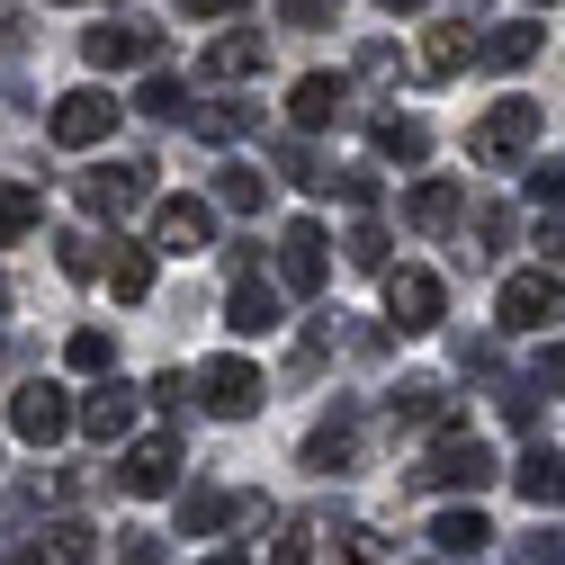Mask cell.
Wrapping results in <instances>:
<instances>
[{
  "label": "cell",
  "mask_w": 565,
  "mask_h": 565,
  "mask_svg": "<svg viewBox=\"0 0 565 565\" xmlns=\"http://www.w3.org/2000/svg\"><path fill=\"white\" fill-rule=\"evenodd\" d=\"M350 269H386V225H350Z\"/></svg>",
  "instance_id": "cell-37"
},
{
  "label": "cell",
  "mask_w": 565,
  "mask_h": 565,
  "mask_svg": "<svg viewBox=\"0 0 565 565\" xmlns=\"http://www.w3.org/2000/svg\"><path fill=\"white\" fill-rule=\"evenodd\" d=\"M90 547H99V530H90V521H54V530L36 539V556H45V565H90Z\"/></svg>",
  "instance_id": "cell-29"
},
{
  "label": "cell",
  "mask_w": 565,
  "mask_h": 565,
  "mask_svg": "<svg viewBox=\"0 0 565 565\" xmlns=\"http://www.w3.org/2000/svg\"><path fill=\"white\" fill-rule=\"evenodd\" d=\"M36 216H45V198H36L28 180H0V243H28Z\"/></svg>",
  "instance_id": "cell-28"
},
{
  "label": "cell",
  "mask_w": 565,
  "mask_h": 565,
  "mask_svg": "<svg viewBox=\"0 0 565 565\" xmlns=\"http://www.w3.org/2000/svg\"><path fill=\"white\" fill-rule=\"evenodd\" d=\"M332 189H341L350 206H377V171H332Z\"/></svg>",
  "instance_id": "cell-43"
},
{
  "label": "cell",
  "mask_w": 565,
  "mask_h": 565,
  "mask_svg": "<svg viewBox=\"0 0 565 565\" xmlns=\"http://www.w3.org/2000/svg\"><path fill=\"white\" fill-rule=\"evenodd\" d=\"M377 10H395V19H413V10H431V0H377Z\"/></svg>",
  "instance_id": "cell-48"
},
{
  "label": "cell",
  "mask_w": 565,
  "mask_h": 565,
  "mask_svg": "<svg viewBox=\"0 0 565 565\" xmlns=\"http://www.w3.org/2000/svg\"><path fill=\"white\" fill-rule=\"evenodd\" d=\"M530 10H556V0H530Z\"/></svg>",
  "instance_id": "cell-52"
},
{
  "label": "cell",
  "mask_w": 565,
  "mask_h": 565,
  "mask_svg": "<svg viewBox=\"0 0 565 565\" xmlns=\"http://www.w3.org/2000/svg\"><path fill=\"white\" fill-rule=\"evenodd\" d=\"M278 171H288L297 189H332V171L315 162V145H306V135H288V145H278Z\"/></svg>",
  "instance_id": "cell-35"
},
{
  "label": "cell",
  "mask_w": 565,
  "mask_h": 565,
  "mask_svg": "<svg viewBox=\"0 0 565 565\" xmlns=\"http://www.w3.org/2000/svg\"><path fill=\"white\" fill-rule=\"evenodd\" d=\"M369 145H377L386 162H431V126H422V117H377Z\"/></svg>",
  "instance_id": "cell-27"
},
{
  "label": "cell",
  "mask_w": 565,
  "mask_h": 565,
  "mask_svg": "<svg viewBox=\"0 0 565 565\" xmlns=\"http://www.w3.org/2000/svg\"><path fill=\"white\" fill-rule=\"evenodd\" d=\"M206 565H243V556H206Z\"/></svg>",
  "instance_id": "cell-51"
},
{
  "label": "cell",
  "mask_w": 565,
  "mask_h": 565,
  "mask_svg": "<svg viewBox=\"0 0 565 565\" xmlns=\"http://www.w3.org/2000/svg\"><path fill=\"white\" fill-rule=\"evenodd\" d=\"M493 476H503V467H493L484 431H467V422H458V431H440V440H431V458L413 467V484H440V493H484Z\"/></svg>",
  "instance_id": "cell-2"
},
{
  "label": "cell",
  "mask_w": 565,
  "mask_h": 565,
  "mask_svg": "<svg viewBox=\"0 0 565 565\" xmlns=\"http://www.w3.org/2000/svg\"><path fill=\"white\" fill-rule=\"evenodd\" d=\"M512 565H565V539L556 530H539V539H521V556Z\"/></svg>",
  "instance_id": "cell-42"
},
{
  "label": "cell",
  "mask_w": 565,
  "mask_h": 565,
  "mask_svg": "<svg viewBox=\"0 0 565 565\" xmlns=\"http://www.w3.org/2000/svg\"><path fill=\"white\" fill-rule=\"evenodd\" d=\"M0 565H45V556L36 547H0Z\"/></svg>",
  "instance_id": "cell-47"
},
{
  "label": "cell",
  "mask_w": 565,
  "mask_h": 565,
  "mask_svg": "<svg viewBox=\"0 0 565 565\" xmlns=\"http://www.w3.org/2000/svg\"><path fill=\"white\" fill-rule=\"evenodd\" d=\"M117 117H126V108H117V99H108L99 82H82V90H63V99H54L45 135H54V145H73V153H82V145H108V135H117Z\"/></svg>",
  "instance_id": "cell-7"
},
{
  "label": "cell",
  "mask_w": 565,
  "mask_h": 565,
  "mask_svg": "<svg viewBox=\"0 0 565 565\" xmlns=\"http://www.w3.org/2000/svg\"><path fill=\"white\" fill-rule=\"evenodd\" d=\"M82 54H90V73H135V63L162 54V36H153L145 19H99V28L82 36Z\"/></svg>",
  "instance_id": "cell-10"
},
{
  "label": "cell",
  "mask_w": 565,
  "mask_h": 565,
  "mask_svg": "<svg viewBox=\"0 0 565 565\" xmlns=\"http://www.w3.org/2000/svg\"><path fill=\"white\" fill-rule=\"evenodd\" d=\"M278 19H288V28H332L341 0H278Z\"/></svg>",
  "instance_id": "cell-38"
},
{
  "label": "cell",
  "mask_w": 565,
  "mask_h": 565,
  "mask_svg": "<svg viewBox=\"0 0 565 565\" xmlns=\"http://www.w3.org/2000/svg\"><path fill=\"white\" fill-rule=\"evenodd\" d=\"M556 315H565L556 269H512V278H503V297H493V323H503V332H547Z\"/></svg>",
  "instance_id": "cell-6"
},
{
  "label": "cell",
  "mask_w": 565,
  "mask_h": 565,
  "mask_svg": "<svg viewBox=\"0 0 565 565\" xmlns=\"http://www.w3.org/2000/svg\"><path fill=\"white\" fill-rule=\"evenodd\" d=\"M431 547H440L449 565H458V556H484V547H493V521H484L476 503H458V512H440V521H431Z\"/></svg>",
  "instance_id": "cell-22"
},
{
  "label": "cell",
  "mask_w": 565,
  "mask_h": 565,
  "mask_svg": "<svg viewBox=\"0 0 565 565\" xmlns=\"http://www.w3.org/2000/svg\"><path fill=\"white\" fill-rule=\"evenodd\" d=\"M99 252H108V243H90L82 225H73V234H54V260H63V278H99V269H108Z\"/></svg>",
  "instance_id": "cell-33"
},
{
  "label": "cell",
  "mask_w": 565,
  "mask_h": 565,
  "mask_svg": "<svg viewBox=\"0 0 565 565\" xmlns=\"http://www.w3.org/2000/svg\"><path fill=\"white\" fill-rule=\"evenodd\" d=\"M539 252H547V260L565 269V216H547V225H539Z\"/></svg>",
  "instance_id": "cell-46"
},
{
  "label": "cell",
  "mask_w": 565,
  "mask_h": 565,
  "mask_svg": "<svg viewBox=\"0 0 565 565\" xmlns=\"http://www.w3.org/2000/svg\"><path fill=\"white\" fill-rule=\"evenodd\" d=\"M288 117H297V135L341 126V117H350V82H341V73H306V82L288 90Z\"/></svg>",
  "instance_id": "cell-14"
},
{
  "label": "cell",
  "mask_w": 565,
  "mask_h": 565,
  "mask_svg": "<svg viewBox=\"0 0 565 565\" xmlns=\"http://www.w3.org/2000/svg\"><path fill=\"white\" fill-rule=\"evenodd\" d=\"M216 243V206L206 198H153V252H171V260H189V252H206Z\"/></svg>",
  "instance_id": "cell-8"
},
{
  "label": "cell",
  "mask_w": 565,
  "mask_h": 565,
  "mask_svg": "<svg viewBox=\"0 0 565 565\" xmlns=\"http://www.w3.org/2000/svg\"><path fill=\"white\" fill-rule=\"evenodd\" d=\"M225 323L243 332V341H260V332H278V288L260 269H234V288H225Z\"/></svg>",
  "instance_id": "cell-16"
},
{
  "label": "cell",
  "mask_w": 565,
  "mask_h": 565,
  "mask_svg": "<svg viewBox=\"0 0 565 565\" xmlns=\"http://www.w3.org/2000/svg\"><path fill=\"white\" fill-rule=\"evenodd\" d=\"M180 10H225V0H180Z\"/></svg>",
  "instance_id": "cell-49"
},
{
  "label": "cell",
  "mask_w": 565,
  "mask_h": 565,
  "mask_svg": "<svg viewBox=\"0 0 565 565\" xmlns=\"http://www.w3.org/2000/svg\"><path fill=\"white\" fill-rule=\"evenodd\" d=\"M493 404H503V422H521V431L539 422V386H493Z\"/></svg>",
  "instance_id": "cell-40"
},
{
  "label": "cell",
  "mask_w": 565,
  "mask_h": 565,
  "mask_svg": "<svg viewBox=\"0 0 565 565\" xmlns=\"http://www.w3.org/2000/svg\"><path fill=\"white\" fill-rule=\"evenodd\" d=\"M458 216H467V189L458 180H413V198H404V225L413 234L440 243V234H458Z\"/></svg>",
  "instance_id": "cell-15"
},
{
  "label": "cell",
  "mask_w": 565,
  "mask_h": 565,
  "mask_svg": "<svg viewBox=\"0 0 565 565\" xmlns=\"http://www.w3.org/2000/svg\"><path fill=\"white\" fill-rule=\"evenodd\" d=\"M0 315H10V278H0Z\"/></svg>",
  "instance_id": "cell-50"
},
{
  "label": "cell",
  "mask_w": 565,
  "mask_h": 565,
  "mask_svg": "<svg viewBox=\"0 0 565 565\" xmlns=\"http://www.w3.org/2000/svg\"><path fill=\"white\" fill-rule=\"evenodd\" d=\"M108 288H117L126 306H145V297H153V243H126V234H117V243H108Z\"/></svg>",
  "instance_id": "cell-23"
},
{
  "label": "cell",
  "mask_w": 565,
  "mask_h": 565,
  "mask_svg": "<svg viewBox=\"0 0 565 565\" xmlns=\"http://www.w3.org/2000/svg\"><path fill=\"white\" fill-rule=\"evenodd\" d=\"M117 476H126V493H171V484H180V449H171V440H135V449L117 458Z\"/></svg>",
  "instance_id": "cell-19"
},
{
  "label": "cell",
  "mask_w": 565,
  "mask_h": 565,
  "mask_svg": "<svg viewBox=\"0 0 565 565\" xmlns=\"http://www.w3.org/2000/svg\"><path fill=\"white\" fill-rule=\"evenodd\" d=\"M234 512H243V493H216V484H189V493H180V530H189V539L225 530Z\"/></svg>",
  "instance_id": "cell-26"
},
{
  "label": "cell",
  "mask_w": 565,
  "mask_h": 565,
  "mask_svg": "<svg viewBox=\"0 0 565 565\" xmlns=\"http://www.w3.org/2000/svg\"><path fill=\"white\" fill-rule=\"evenodd\" d=\"M135 404H145V395H135V386H99V395L82 404V431H90L99 449H117V440L135 431Z\"/></svg>",
  "instance_id": "cell-20"
},
{
  "label": "cell",
  "mask_w": 565,
  "mask_h": 565,
  "mask_svg": "<svg viewBox=\"0 0 565 565\" xmlns=\"http://www.w3.org/2000/svg\"><path fill=\"white\" fill-rule=\"evenodd\" d=\"M73 422H82V404H73V395H63L54 377H28V386L10 395V431H19L28 449H54L63 431H73Z\"/></svg>",
  "instance_id": "cell-5"
},
{
  "label": "cell",
  "mask_w": 565,
  "mask_h": 565,
  "mask_svg": "<svg viewBox=\"0 0 565 565\" xmlns=\"http://www.w3.org/2000/svg\"><path fill=\"white\" fill-rule=\"evenodd\" d=\"M269 565H315V547H306V530H288V539H278V547H269Z\"/></svg>",
  "instance_id": "cell-45"
},
{
  "label": "cell",
  "mask_w": 565,
  "mask_h": 565,
  "mask_svg": "<svg viewBox=\"0 0 565 565\" xmlns=\"http://www.w3.org/2000/svg\"><path fill=\"white\" fill-rule=\"evenodd\" d=\"M386 413H395V431H404V422H413V431H458V404H449L440 377H404L386 395Z\"/></svg>",
  "instance_id": "cell-13"
},
{
  "label": "cell",
  "mask_w": 565,
  "mask_h": 565,
  "mask_svg": "<svg viewBox=\"0 0 565 565\" xmlns=\"http://www.w3.org/2000/svg\"><path fill=\"white\" fill-rule=\"evenodd\" d=\"M189 386H198V404L216 413V422H252V413L269 404V377H260L252 360H234V350H225V360H206Z\"/></svg>",
  "instance_id": "cell-4"
},
{
  "label": "cell",
  "mask_w": 565,
  "mask_h": 565,
  "mask_svg": "<svg viewBox=\"0 0 565 565\" xmlns=\"http://www.w3.org/2000/svg\"><path fill=\"white\" fill-rule=\"evenodd\" d=\"M252 126H260L252 99H206V108H189V135H198V145H234V135H252Z\"/></svg>",
  "instance_id": "cell-24"
},
{
  "label": "cell",
  "mask_w": 565,
  "mask_h": 565,
  "mask_svg": "<svg viewBox=\"0 0 565 565\" xmlns=\"http://www.w3.org/2000/svg\"><path fill=\"white\" fill-rule=\"evenodd\" d=\"M547 45V28L539 19H503V28H484V45H476V63L484 73H521V63Z\"/></svg>",
  "instance_id": "cell-18"
},
{
  "label": "cell",
  "mask_w": 565,
  "mask_h": 565,
  "mask_svg": "<svg viewBox=\"0 0 565 565\" xmlns=\"http://www.w3.org/2000/svg\"><path fill=\"white\" fill-rule=\"evenodd\" d=\"M476 243H484V252H512V206H484V216H476Z\"/></svg>",
  "instance_id": "cell-41"
},
{
  "label": "cell",
  "mask_w": 565,
  "mask_h": 565,
  "mask_svg": "<svg viewBox=\"0 0 565 565\" xmlns=\"http://www.w3.org/2000/svg\"><path fill=\"white\" fill-rule=\"evenodd\" d=\"M521 189H530L539 206H565V153H556V162H539V171H530Z\"/></svg>",
  "instance_id": "cell-39"
},
{
  "label": "cell",
  "mask_w": 565,
  "mask_h": 565,
  "mask_svg": "<svg viewBox=\"0 0 565 565\" xmlns=\"http://www.w3.org/2000/svg\"><path fill=\"white\" fill-rule=\"evenodd\" d=\"M440 306H449V288L431 269H386V315L404 332H440Z\"/></svg>",
  "instance_id": "cell-11"
},
{
  "label": "cell",
  "mask_w": 565,
  "mask_h": 565,
  "mask_svg": "<svg viewBox=\"0 0 565 565\" xmlns=\"http://www.w3.org/2000/svg\"><path fill=\"white\" fill-rule=\"evenodd\" d=\"M135 117H189L180 73H145V90H135Z\"/></svg>",
  "instance_id": "cell-31"
},
{
  "label": "cell",
  "mask_w": 565,
  "mask_h": 565,
  "mask_svg": "<svg viewBox=\"0 0 565 565\" xmlns=\"http://www.w3.org/2000/svg\"><path fill=\"white\" fill-rule=\"evenodd\" d=\"M306 467H315V476H350V467H360V395H341L315 431H306Z\"/></svg>",
  "instance_id": "cell-9"
},
{
  "label": "cell",
  "mask_w": 565,
  "mask_h": 565,
  "mask_svg": "<svg viewBox=\"0 0 565 565\" xmlns=\"http://www.w3.org/2000/svg\"><path fill=\"white\" fill-rule=\"evenodd\" d=\"M323 260H332V243H323V225H315V216H297L288 234H278V278H288L297 297H315V288H323Z\"/></svg>",
  "instance_id": "cell-12"
},
{
  "label": "cell",
  "mask_w": 565,
  "mask_h": 565,
  "mask_svg": "<svg viewBox=\"0 0 565 565\" xmlns=\"http://www.w3.org/2000/svg\"><path fill=\"white\" fill-rule=\"evenodd\" d=\"M216 206H234V216H252V206H269V180L252 162H225L216 171Z\"/></svg>",
  "instance_id": "cell-30"
},
{
  "label": "cell",
  "mask_w": 565,
  "mask_h": 565,
  "mask_svg": "<svg viewBox=\"0 0 565 565\" xmlns=\"http://www.w3.org/2000/svg\"><path fill=\"white\" fill-rule=\"evenodd\" d=\"M260 63H269V36H252V28H225L216 45L198 54V73H206V82H252Z\"/></svg>",
  "instance_id": "cell-17"
},
{
  "label": "cell",
  "mask_w": 565,
  "mask_h": 565,
  "mask_svg": "<svg viewBox=\"0 0 565 565\" xmlns=\"http://www.w3.org/2000/svg\"><path fill=\"white\" fill-rule=\"evenodd\" d=\"M512 484H521L530 503L547 512V503H565V458H556V449L539 440V449H521V467H512Z\"/></svg>",
  "instance_id": "cell-25"
},
{
  "label": "cell",
  "mask_w": 565,
  "mask_h": 565,
  "mask_svg": "<svg viewBox=\"0 0 565 565\" xmlns=\"http://www.w3.org/2000/svg\"><path fill=\"white\" fill-rule=\"evenodd\" d=\"M73 206L99 216V225H108V216L126 225L135 206H153V171H145V162H90V171L73 180Z\"/></svg>",
  "instance_id": "cell-3"
},
{
  "label": "cell",
  "mask_w": 565,
  "mask_h": 565,
  "mask_svg": "<svg viewBox=\"0 0 565 565\" xmlns=\"http://www.w3.org/2000/svg\"><path fill=\"white\" fill-rule=\"evenodd\" d=\"M539 386H547V395H565V341H547V350H539Z\"/></svg>",
  "instance_id": "cell-44"
},
{
  "label": "cell",
  "mask_w": 565,
  "mask_h": 565,
  "mask_svg": "<svg viewBox=\"0 0 565 565\" xmlns=\"http://www.w3.org/2000/svg\"><path fill=\"white\" fill-rule=\"evenodd\" d=\"M63 360H73L82 377H108V369H117V341H108L99 323H82V332H73V350H63Z\"/></svg>",
  "instance_id": "cell-32"
},
{
  "label": "cell",
  "mask_w": 565,
  "mask_h": 565,
  "mask_svg": "<svg viewBox=\"0 0 565 565\" xmlns=\"http://www.w3.org/2000/svg\"><path fill=\"white\" fill-rule=\"evenodd\" d=\"M467 63H476V36H467V28H449V19L422 28V82H458Z\"/></svg>",
  "instance_id": "cell-21"
},
{
  "label": "cell",
  "mask_w": 565,
  "mask_h": 565,
  "mask_svg": "<svg viewBox=\"0 0 565 565\" xmlns=\"http://www.w3.org/2000/svg\"><path fill=\"white\" fill-rule=\"evenodd\" d=\"M539 126H547V108L512 90V99H493V108H484V117L467 126V153H476L484 171H503V162H521V153L539 145Z\"/></svg>",
  "instance_id": "cell-1"
},
{
  "label": "cell",
  "mask_w": 565,
  "mask_h": 565,
  "mask_svg": "<svg viewBox=\"0 0 565 565\" xmlns=\"http://www.w3.org/2000/svg\"><path fill=\"white\" fill-rule=\"evenodd\" d=\"M332 556H341V565H386V547H377L369 521H332Z\"/></svg>",
  "instance_id": "cell-34"
},
{
  "label": "cell",
  "mask_w": 565,
  "mask_h": 565,
  "mask_svg": "<svg viewBox=\"0 0 565 565\" xmlns=\"http://www.w3.org/2000/svg\"><path fill=\"white\" fill-rule=\"evenodd\" d=\"M162 530H117V565H162Z\"/></svg>",
  "instance_id": "cell-36"
}]
</instances>
